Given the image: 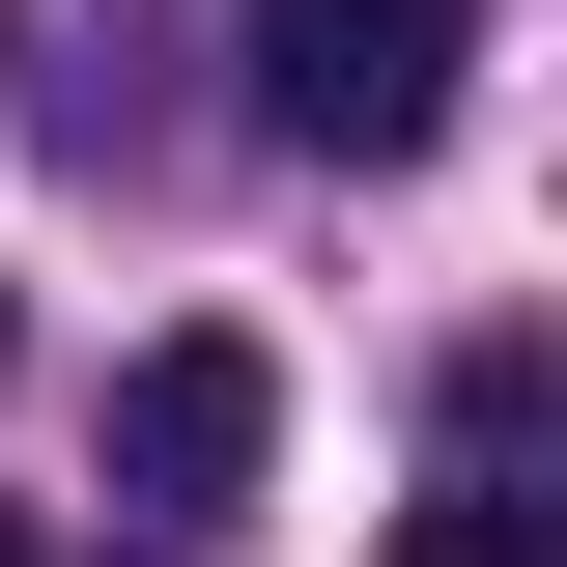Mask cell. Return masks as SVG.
I'll return each instance as SVG.
<instances>
[{"instance_id":"6da1fadb","label":"cell","mask_w":567,"mask_h":567,"mask_svg":"<svg viewBox=\"0 0 567 567\" xmlns=\"http://www.w3.org/2000/svg\"><path fill=\"white\" fill-rule=\"evenodd\" d=\"M227 29H256V142L284 171H425L454 58H483V0H227Z\"/></svg>"},{"instance_id":"7a4b0ae2","label":"cell","mask_w":567,"mask_h":567,"mask_svg":"<svg viewBox=\"0 0 567 567\" xmlns=\"http://www.w3.org/2000/svg\"><path fill=\"white\" fill-rule=\"evenodd\" d=\"M256 454H284V369L227 341V312L114 369V511H171V539H227V511H256Z\"/></svg>"},{"instance_id":"3957f363","label":"cell","mask_w":567,"mask_h":567,"mask_svg":"<svg viewBox=\"0 0 567 567\" xmlns=\"http://www.w3.org/2000/svg\"><path fill=\"white\" fill-rule=\"evenodd\" d=\"M142 58H171V0H0V114L85 142V171L142 142Z\"/></svg>"},{"instance_id":"277c9868","label":"cell","mask_w":567,"mask_h":567,"mask_svg":"<svg viewBox=\"0 0 567 567\" xmlns=\"http://www.w3.org/2000/svg\"><path fill=\"white\" fill-rule=\"evenodd\" d=\"M398 567H567V511H539V454H425V511H398Z\"/></svg>"},{"instance_id":"5b68a950","label":"cell","mask_w":567,"mask_h":567,"mask_svg":"<svg viewBox=\"0 0 567 567\" xmlns=\"http://www.w3.org/2000/svg\"><path fill=\"white\" fill-rule=\"evenodd\" d=\"M539 398H567L539 341H454V398H425V454H539Z\"/></svg>"},{"instance_id":"8992f818","label":"cell","mask_w":567,"mask_h":567,"mask_svg":"<svg viewBox=\"0 0 567 567\" xmlns=\"http://www.w3.org/2000/svg\"><path fill=\"white\" fill-rule=\"evenodd\" d=\"M0 567H29V511H0Z\"/></svg>"}]
</instances>
